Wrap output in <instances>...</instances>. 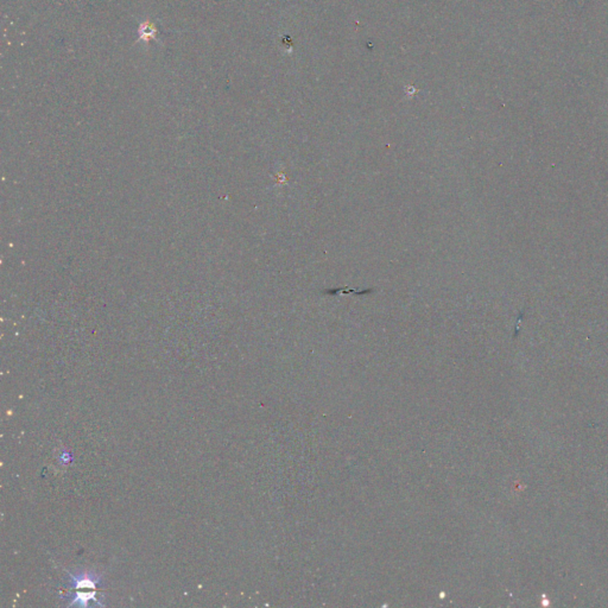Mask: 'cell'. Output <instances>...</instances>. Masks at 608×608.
Listing matches in <instances>:
<instances>
[{
    "label": "cell",
    "mask_w": 608,
    "mask_h": 608,
    "mask_svg": "<svg viewBox=\"0 0 608 608\" xmlns=\"http://www.w3.org/2000/svg\"><path fill=\"white\" fill-rule=\"evenodd\" d=\"M157 31H158L157 30V26L152 20H145V22L141 23V25H139V29H138L139 40H143L145 44L149 45L150 40L157 39L156 38Z\"/></svg>",
    "instance_id": "1"
}]
</instances>
